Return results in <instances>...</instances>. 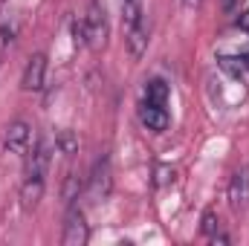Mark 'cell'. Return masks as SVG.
I'll return each instance as SVG.
<instances>
[{"instance_id": "1", "label": "cell", "mask_w": 249, "mask_h": 246, "mask_svg": "<svg viewBox=\"0 0 249 246\" xmlns=\"http://www.w3.org/2000/svg\"><path fill=\"white\" fill-rule=\"evenodd\" d=\"M84 44L90 50H102L107 44V35H110V23H107V15H105V6L99 0H90L87 6V15H84Z\"/></svg>"}, {"instance_id": "2", "label": "cell", "mask_w": 249, "mask_h": 246, "mask_svg": "<svg viewBox=\"0 0 249 246\" xmlns=\"http://www.w3.org/2000/svg\"><path fill=\"white\" fill-rule=\"evenodd\" d=\"M90 241V226L84 220V211L81 209H70L67 217H64V232H61V244L64 246H84Z\"/></svg>"}, {"instance_id": "3", "label": "cell", "mask_w": 249, "mask_h": 246, "mask_svg": "<svg viewBox=\"0 0 249 246\" xmlns=\"http://www.w3.org/2000/svg\"><path fill=\"white\" fill-rule=\"evenodd\" d=\"M3 145H6V151H12L18 157H26L29 148H32V124L23 122V119L9 122L6 133H3Z\"/></svg>"}, {"instance_id": "4", "label": "cell", "mask_w": 249, "mask_h": 246, "mask_svg": "<svg viewBox=\"0 0 249 246\" xmlns=\"http://www.w3.org/2000/svg\"><path fill=\"white\" fill-rule=\"evenodd\" d=\"M44 81H47V55L44 53H35V55H29V61H26V70H23V90H29V93H38V90H44Z\"/></svg>"}, {"instance_id": "5", "label": "cell", "mask_w": 249, "mask_h": 246, "mask_svg": "<svg viewBox=\"0 0 249 246\" xmlns=\"http://www.w3.org/2000/svg\"><path fill=\"white\" fill-rule=\"evenodd\" d=\"M229 203L235 211H244L249 209V165L238 168L229 180Z\"/></svg>"}, {"instance_id": "6", "label": "cell", "mask_w": 249, "mask_h": 246, "mask_svg": "<svg viewBox=\"0 0 249 246\" xmlns=\"http://www.w3.org/2000/svg\"><path fill=\"white\" fill-rule=\"evenodd\" d=\"M139 122L145 124L148 130H154V133H162L168 127V110H165V105H154V102L142 99V105H139Z\"/></svg>"}, {"instance_id": "7", "label": "cell", "mask_w": 249, "mask_h": 246, "mask_svg": "<svg viewBox=\"0 0 249 246\" xmlns=\"http://www.w3.org/2000/svg\"><path fill=\"white\" fill-rule=\"evenodd\" d=\"M110 183H113L110 159L102 157V159H96V165H93V174H90V191H93L96 197H107V194H110Z\"/></svg>"}, {"instance_id": "8", "label": "cell", "mask_w": 249, "mask_h": 246, "mask_svg": "<svg viewBox=\"0 0 249 246\" xmlns=\"http://www.w3.org/2000/svg\"><path fill=\"white\" fill-rule=\"evenodd\" d=\"M44 174H38V171H26V177H23V185H20V200H23V206L26 209H35L38 206V200L44 197Z\"/></svg>"}, {"instance_id": "9", "label": "cell", "mask_w": 249, "mask_h": 246, "mask_svg": "<svg viewBox=\"0 0 249 246\" xmlns=\"http://www.w3.org/2000/svg\"><path fill=\"white\" fill-rule=\"evenodd\" d=\"M127 50H130L133 58L145 55V50H148V23H145V18L139 23L127 26Z\"/></svg>"}, {"instance_id": "10", "label": "cell", "mask_w": 249, "mask_h": 246, "mask_svg": "<svg viewBox=\"0 0 249 246\" xmlns=\"http://www.w3.org/2000/svg\"><path fill=\"white\" fill-rule=\"evenodd\" d=\"M217 67L229 75V78H235V81H244V75H247V64H244V55H229V53H220L217 55Z\"/></svg>"}, {"instance_id": "11", "label": "cell", "mask_w": 249, "mask_h": 246, "mask_svg": "<svg viewBox=\"0 0 249 246\" xmlns=\"http://www.w3.org/2000/svg\"><path fill=\"white\" fill-rule=\"evenodd\" d=\"M81 191H84V180H81L78 174H72V171H70V174L64 177V185H61L64 203H67V206H72V203L78 200V194H81Z\"/></svg>"}, {"instance_id": "12", "label": "cell", "mask_w": 249, "mask_h": 246, "mask_svg": "<svg viewBox=\"0 0 249 246\" xmlns=\"http://www.w3.org/2000/svg\"><path fill=\"white\" fill-rule=\"evenodd\" d=\"M168 84L162 81V78H151L148 84H145V99L148 102H154V105H168Z\"/></svg>"}, {"instance_id": "13", "label": "cell", "mask_w": 249, "mask_h": 246, "mask_svg": "<svg viewBox=\"0 0 249 246\" xmlns=\"http://www.w3.org/2000/svg\"><path fill=\"white\" fill-rule=\"evenodd\" d=\"M122 18H124V26L139 23L145 18L142 15V0H122Z\"/></svg>"}, {"instance_id": "14", "label": "cell", "mask_w": 249, "mask_h": 246, "mask_svg": "<svg viewBox=\"0 0 249 246\" xmlns=\"http://www.w3.org/2000/svg\"><path fill=\"white\" fill-rule=\"evenodd\" d=\"M55 145L61 148V154H64V157H72V154L78 151V139H75V136H72L70 130H64L61 136L55 139Z\"/></svg>"}, {"instance_id": "15", "label": "cell", "mask_w": 249, "mask_h": 246, "mask_svg": "<svg viewBox=\"0 0 249 246\" xmlns=\"http://www.w3.org/2000/svg\"><path fill=\"white\" fill-rule=\"evenodd\" d=\"M200 229H203L206 238L217 235V232H220V220H217V214H214V211H203V223H200Z\"/></svg>"}, {"instance_id": "16", "label": "cell", "mask_w": 249, "mask_h": 246, "mask_svg": "<svg viewBox=\"0 0 249 246\" xmlns=\"http://www.w3.org/2000/svg\"><path fill=\"white\" fill-rule=\"evenodd\" d=\"M174 180V171L171 168H165V165H157V185H165Z\"/></svg>"}, {"instance_id": "17", "label": "cell", "mask_w": 249, "mask_h": 246, "mask_svg": "<svg viewBox=\"0 0 249 246\" xmlns=\"http://www.w3.org/2000/svg\"><path fill=\"white\" fill-rule=\"evenodd\" d=\"M235 3L238 0H223V12H235Z\"/></svg>"}, {"instance_id": "18", "label": "cell", "mask_w": 249, "mask_h": 246, "mask_svg": "<svg viewBox=\"0 0 249 246\" xmlns=\"http://www.w3.org/2000/svg\"><path fill=\"white\" fill-rule=\"evenodd\" d=\"M183 6L186 9H194V6H200V0H183Z\"/></svg>"}, {"instance_id": "19", "label": "cell", "mask_w": 249, "mask_h": 246, "mask_svg": "<svg viewBox=\"0 0 249 246\" xmlns=\"http://www.w3.org/2000/svg\"><path fill=\"white\" fill-rule=\"evenodd\" d=\"M241 55H244V64H247V70H249V50L247 53H241Z\"/></svg>"}]
</instances>
